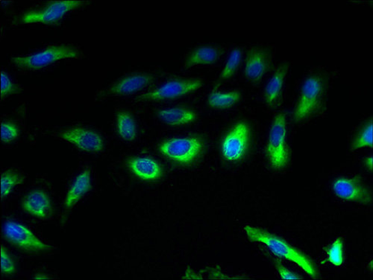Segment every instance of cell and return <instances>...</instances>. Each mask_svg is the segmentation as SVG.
<instances>
[{
    "label": "cell",
    "mask_w": 373,
    "mask_h": 280,
    "mask_svg": "<svg viewBox=\"0 0 373 280\" xmlns=\"http://www.w3.org/2000/svg\"><path fill=\"white\" fill-rule=\"evenodd\" d=\"M23 180V177L19 173L11 170L3 172L1 175V198L3 199L10 196Z\"/></svg>",
    "instance_id": "22"
},
{
    "label": "cell",
    "mask_w": 373,
    "mask_h": 280,
    "mask_svg": "<svg viewBox=\"0 0 373 280\" xmlns=\"http://www.w3.org/2000/svg\"><path fill=\"white\" fill-rule=\"evenodd\" d=\"M240 99L241 95L238 91H214L208 95L207 102L212 108H225L232 106Z\"/></svg>",
    "instance_id": "21"
},
{
    "label": "cell",
    "mask_w": 373,
    "mask_h": 280,
    "mask_svg": "<svg viewBox=\"0 0 373 280\" xmlns=\"http://www.w3.org/2000/svg\"><path fill=\"white\" fill-rule=\"evenodd\" d=\"M372 121H371L369 122L368 125L361 130V132L358 137L355 139L352 146V150H358L359 148L372 147Z\"/></svg>",
    "instance_id": "24"
},
{
    "label": "cell",
    "mask_w": 373,
    "mask_h": 280,
    "mask_svg": "<svg viewBox=\"0 0 373 280\" xmlns=\"http://www.w3.org/2000/svg\"><path fill=\"white\" fill-rule=\"evenodd\" d=\"M289 67L286 65L278 68L276 71L268 81L265 87V100L269 105H271L280 99L287 75Z\"/></svg>",
    "instance_id": "18"
},
{
    "label": "cell",
    "mask_w": 373,
    "mask_h": 280,
    "mask_svg": "<svg viewBox=\"0 0 373 280\" xmlns=\"http://www.w3.org/2000/svg\"><path fill=\"white\" fill-rule=\"evenodd\" d=\"M34 279H49V277L45 275H37L33 277Z\"/></svg>",
    "instance_id": "31"
},
{
    "label": "cell",
    "mask_w": 373,
    "mask_h": 280,
    "mask_svg": "<svg viewBox=\"0 0 373 280\" xmlns=\"http://www.w3.org/2000/svg\"><path fill=\"white\" fill-rule=\"evenodd\" d=\"M80 51L71 46H52L34 54L14 57L12 63L24 70H36L53 65L60 60L67 58H79Z\"/></svg>",
    "instance_id": "2"
},
{
    "label": "cell",
    "mask_w": 373,
    "mask_h": 280,
    "mask_svg": "<svg viewBox=\"0 0 373 280\" xmlns=\"http://www.w3.org/2000/svg\"><path fill=\"white\" fill-rule=\"evenodd\" d=\"M372 161H373L372 156H368L365 160V165L369 169V170H372Z\"/></svg>",
    "instance_id": "30"
},
{
    "label": "cell",
    "mask_w": 373,
    "mask_h": 280,
    "mask_svg": "<svg viewBox=\"0 0 373 280\" xmlns=\"http://www.w3.org/2000/svg\"><path fill=\"white\" fill-rule=\"evenodd\" d=\"M22 207L30 215L46 220L53 214V205L46 191L34 190L24 197Z\"/></svg>",
    "instance_id": "12"
},
{
    "label": "cell",
    "mask_w": 373,
    "mask_h": 280,
    "mask_svg": "<svg viewBox=\"0 0 373 280\" xmlns=\"http://www.w3.org/2000/svg\"><path fill=\"white\" fill-rule=\"evenodd\" d=\"M275 267L282 279H299L301 277L291 272L289 269L284 268L279 262H276Z\"/></svg>",
    "instance_id": "29"
},
{
    "label": "cell",
    "mask_w": 373,
    "mask_h": 280,
    "mask_svg": "<svg viewBox=\"0 0 373 280\" xmlns=\"http://www.w3.org/2000/svg\"><path fill=\"white\" fill-rule=\"evenodd\" d=\"M249 139L248 126L240 122L223 140L221 152L224 159L231 162L240 161L247 150Z\"/></svg>",
    "instance_id": "10"
},
{
    "label": "cell",
    "mask_w": 373,
    "mask_h": 280,
    "mask_svg": "<svg viewBox=\"0 0 373 280\" xmlns=\"http://www.w3.org/2000/svg\"><path fill=\"white\" fill-rule=\"evenodd\" d=\"M91 189V173L89 169H84L77 175L69 188L65 200L66 210L71 209Z\"/></svg>",
    "instance_id": "15"
},
{
    "label": "cell",
    "mask_w": 373,
    "mask_h": 280,
    "mask_svg": "<svg viewBox=\"0 0 373 280\" xmlns=\"http://www.w3.org/2000/svg\"><path fill=\"white\" fill-rule=\"evenodd\" d=\"M19 89L14 84L10 77L5 72H1V97L16 93Z\"/></svg>",
    "instance_id": "28"
},
{
    "label": "cell",
    "mask_w": 373,
    "mask_h": 280,
    "mask_svg": "<svg viewBox=\"0 0 373 280\" xmlns=\"http://www.w3.org/2000/svg\"><path fill=\"white\" fill-rule=\"evenodd\" d=\"M5 239L23 250L41 252L54 250L53 247L43 243L27 226L14 221H6L3 226Z\"/></svg>",
    "instance_id": "8"
},
{
    "label": "cell",
    "mask_w": 373,
    "mask_h": 280,
    "mask_svg": "<svg viewBox=\"0 0 373 280\" xmlns=\"http://www.w3.org/2000/svg\"><path fill=\"white\" fill-rule=\"evenodd\" d=\"M160 153L170 161L188 165L194 163L203 150V143L196 137L173 138L159 146Z\"/></svg>",
    "instance_id": "4"
},
{
    "label": "cell",
    "mask_w": 373,
    "mask_h": 280,
    "mask_svg": "<svg viewBox=\"0 0 373 280\" xmlns=\"http://www.w3.org/2000/svg\"><path fill=\"white\" fill-rule=\"evenodd\" d=\"M154 80V77L150 74L130 75L111 85L104 95L116 96L131 95L145 89Z\"/></svg>",
    "instance_id": "13"
},
{
    "label": "cell",
    "mask_w": 373,
    "mask_h": 280,
    "mask_svg": "<svg viewBox=\"0 0 373 280\" xmlns=\"http://www.w3.org/2000/svg\"><path fill=\"white\" fill-rule=\"evenodd\" d=\"M1 270L4 275H12L15 272V265L5 248L1 247Z\"/></svg>",
    "instance_id": "27"
},
{
    "label": "cell",
    "mask_w": 373,
    "mask_h": 280,
    "mask_svg": "<svg viewBox=\"0 0 373 280\" xmlns=\"http://www.w3.org/2000/svg\"><path fill=\"white\" fill-rule=\"evenodd\" d=\"M86 3L78 0H68V1L52 2L42 7L33 8L25 12L21 19L23 23H56L68 13L77 10Z\"/></svg>",
    "instance_id": "6"
},
{
    "label": "cell",
    "mask_w": 373,
    "mask_h": 280,
    "mask_svg": "<svg viewBox=\"0 0 373 280\" xmlns=\"http://www.w3.org/2000/svg\"><path fill=\"white\" fill-rule=\"evenodd\" d=\"M56 137L85 152H100L105 146L102 137L96 131L82 127L60 131Z\"/></svg>",
    "instance_id": "9"
},
{
    "label": "cell",
    "mask_w": 373,
    "mask_h": 280,
    "mask_svg": "<svg viewBox=\"0 0 373 280\" xmlns=\"http://www.w3.org/2000/svg\"><path fill=\"white\" fill-rule=\"evenodd\" d=\"M333 190L337 196L363 205L372 202L371 190L359 178H340L333 183Z\"/></svg>",
    "instance_id": "11"
},
{
    "label": "cell",
    "mask_w": 373,
    "mask_h": 280,
    "mask_svg": "<svg viewBox=\"0 0 373 280\" xmlns=\"http://www.w3.org/2000/svg\"><path fill=\"white\" fill-rule=\"evenodd\" d=\"M221 51L213 47H202L192 52L186 60L185 68L212 65L220 58Z\"/></svg>",
    "instance_id": "19"
},
{
    "label": "cell",
    "mask_w": 373,
    "mask_h": 280,
    "mask_svg": "<svg viewBox=\"0 0 373 280\" xmlns=\"http://www.w3.org/2000/svg\"><path fill=\"white\" fill-rule=\"evenodd\" d=\"M242 58V51L240 49H235L231 51V54L225 62L223 71L221 73L222 80H227L235 73L240 65Z\"/></svg>",
    "instance_id": "23"
},
{
    "label": "cell",
    "mask_w": 373,
    "mask_h": 280,
    "mask_svg": "<svg viewBox=\"0 0 373 280\" xmlns=\"http://www.w3.org/2000/svg\"><path fill=\"white\" fill-rule=\"evenodd\" d=\"M286 137V119L284 115L280 113L273 121L267 146L268 160L275 170L284 169L289 162V151Z\"/></svg>",
    "instance_id": "3"
},
{
    "label": "cell",
    "mask_w": 373,
    "mask_h": 280,
    "mask_svg": "<svg viewBox=\"0 0 373 280\" xmlns=\"http://www.w3.org/2000/svg\"><path fill=\"white\" fill-rule=\"evenodd\" d=\"M324 84L318 76H309L303 82L295 107L294 119L300 121L314 113L322 102Z\"/></svg>",
    "instance_id": "5"
},
{
    "label": "cell",
    "mask_w": 373,
    "mask_h": 280,
    "mask_svg": "<svg viewBox=\"0 0 373 280\" xmlns=\"http://www.w3.org/2000/svg\"><path fill=\"white\" fill-rule=\"evenodd\" d=\"M128 169L135 177L142 180H157L162 177L163 170L160 163L151 157L136 156L127 162Z\"/></svg>",
    "instance_id": "14"
},
{
    "label": "cell",
    "mask_w": 373,
    "mask_h": 280,
    "mask_svg": "<svg viewBox=\"0 0 373 280\" xmlns=\"http://www.w3.org/2000/svg\"><path fill=\"white\" fill-rule=\"evenodd\" d=\"M157 115L163 124L170 126L188 125L196 119V115L194 111L180 108L160 110Z\"/></svg>",
    "instance_id": "17"
},
{
    "label": "cell",
    "mask_w": 373,
    "mask_h": 280,
    "mask_svg": "<svg viewBox=\"0 0 373 280\" xmlns=\"http://www.w3.org/2000/svg\"><path fill=\"white\" fill-rule=\"evenodd\" d=\"M19 136V130L10 121H3L1 124V140L3 143H10Z\"/></svg>",
    "instance_id": "26"
},
{
    "label": "cell",
    "mask_w": 373,
    "mask_h": 280,
    "mask_svg": "<svg viewBox=\"0 0 373 280\" xmlns=\"http://www.w3.org/2000/svg\"><path fill=\"white\" fill-rule=\"evenodd\" d=\"M203 82L195 80H174L137 96L138 102H158L177 99L201 89Z\"/></svg>",
    "instance_id": "7"
},
{
    "label": "cell",
    "mask_w": 373,
    "mask_h": 280,
    "mask_svg": "<svg viewBox=\"0 0 373 280\" xmlns=\"http://www.w3.org/2000/svg\"><path fill=\"white\" fill-rule=\"evenodd\" d=\"M267 69L268 60L264 52L258 49L251 50L246 60L245 69L247 80L253 82L261 80Z\"/></svg>",
    "instance_id": "16"
},
{
    "label": "cell",
    "mask_w": 373,
    "mask_h": 280,
    "mask_svg": "<svg viewBox=\"0 0 373 280\" xmlns=\"http://www.w3.org/2000/svg\"><path fill=\"white\" fill-rule=\"evenodd\" d=\"M244 229L251 241L265 244L275 255L294 262L309 276L312 277L317 276L313 262L302 252L292 247L287 242L253 226L247 225Z\"/></svg>",
    "instance_id": "1"
},
{
    "label": "cell",
    "mask_w": 373,
    "mask_h": 280,
    "mask_svg": "<svg viewBox=\"0 0 373 280\" xmlns=\"http://www.w3.org/2000/svg\"><path fill=\"white\" fill-rule=\"evenodd\" d=\"M328 260L336 266H340L343 262V244L341 239H337L328 250Z\"/></svg>",
    "instance_id": "25"
},
{
    "label": "cell",
    "mask_w": 373,
    "mask_h": 280,
    "mask_svg": "<svg viewBox=\"0 0 373 280\" xmlns=\"http://www.w3.org/2000/svg\"><path fill=\"white\" fill-rule=\"evenodd\" d=\"M116 126L119 136L125 141H133L137 130L135 119L128 113L120 112L117 115Z\"/></svg>",
    "instance_id": "20"
}]
</instances>
